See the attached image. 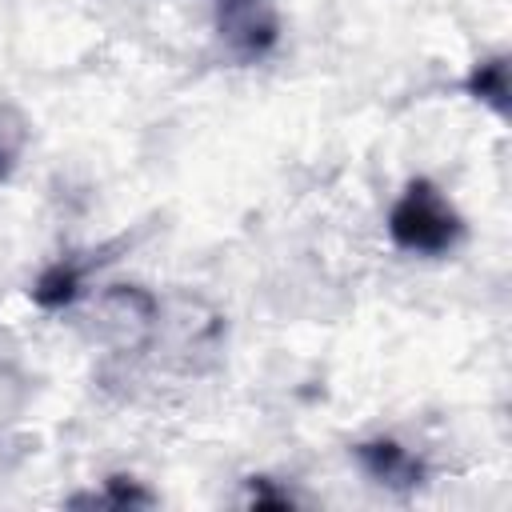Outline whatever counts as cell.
I'll return each instance as SVG.
<instances>
[{
	"label": "cell",
	"mask_w": 512,
	"mask_h": 512,
	"mask_svg": "<svg viewBox=\"0 0 512 512\" xmlns=\"http://www.w3.org/2000/svg\"><path fill=\"white\" fill-rule=\"evenodd\" d=\"M388 236L400 252L448 256L464 240V220L432 180L416 176V180L404 184L400 200L388 212Z\"/></svg>",
	"instance_id": "6da1fadb"
},
{
	"label": "cell",
	"mask_w": 512,
	"mask_h": 512,
	"mask_svg": "<svg viewBox=\"0 0 512 512\" xmlns=\"http://www.w3.org/2000/svg\"><path fill=\"white\" fill-rule=\"evenodd\" d=\"M216 12V32L224 48L240 60H264L276 48L280 24H276V4L272 0H212Z\"/></svg>",
	"instance_id": "7a4b0ae2"
},
{
	"label": "cell",
	"mask_w": 512,
	"mask_h": 512,
	"mask_svg": "<svg viewBox=\"0 0 512 512\" xmlns=\"http://www.w3.org/2000/svg\"><path fill=\"white\" fill-rule=\"evenodd\" d=\"M352 452H356V460L364 464V472H368L376 484L392 488V492H412V488L424 484V464H420L408 448H400L396 440H364V444H356Z\"/></svg>",
	"instance_id": "3957f363"
},
{
	"label": "cell",
	"mask_w": 512,
	"mask_h": 512,
	"mask_svg": "<svg viewBox=\"0 0 512 512\" xmlns=\"http://www.w3.org/2000/svg\"><path fill=\"white\" fill-rule=\"evenodd\" d=\"M80 280H84V272L72 260H56V264H48L36 276V284L28 288V296H32V304L56 312V308H68L80 296Z\"/></svg>",
	"instance_id": "277c9868"
},
{
	"label": "cell",
	"mask_w": 512,
	"mask_h": 512,
	"mask_svg": "<svg viewBox=\"0 0 512 512\" xmlns=\"http://www.w3.org/2000/svg\"><path fill=\"white\" fill-rule=\"evenodd\" d=\"M464 92L480 104H488L496 116H508V60L504 56H492L484 64H476L468 76H464Z\"/></svg>",
	"instance_id": "5b68a950"
},
{
	"label": "cell",
	"mask_w": 512,
	"mask_h": 512,
	"mask_svg": "<svg viewBox=\"0 0 512 512\" xmlns=\"http://www.w3.org/2000/svg\"><path fill=\"white\" fill-rule=\"evenodd\" d=\"M72 504H92V508H132V504H152V492H144L136 480L128 476H108L104 480V492L100 496H72Z\"/></svg>",
	"instance_id": "8992f818"
},
{
	"label": "cell",
	"mask_w": 512,
	"mask_h": 512,
	"mask_svg": "<svg viewBox=\"0 0 512 512\" xmlns=\"http://www.w3.org/2000/svg\"><path fill=\"white\" fill-rule=\"evenodd\" d=\"M248 492H252V504L256 508H292V496L288 492H276L272 480H264V476H252L248 480Z\"/></svg>",
	"instance_id": "52a82bcc"
},
{
	"label": "cell",
	"mask_w": 512,
	"mask_h": 512,
	"mask_svg": "<svg viewBox=\"0 0 512 512\" xmlns=\"http://www.w3.org/2000/svg\"><path fill=\"white\" fill-rule=\"evenodd\" d=\"M8 172H12V152H8L4 140H0V180H8Z\"/></svg>",
	"instance_id": "ba28073f"
}]
</instances>
